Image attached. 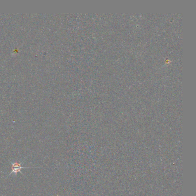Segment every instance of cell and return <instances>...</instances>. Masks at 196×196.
I'll list each match as a JSON object with an SVG mask.
<instances>
[{"mask_svg": "<svg viewBox=\"0 0 196 196\" xmlns=\"http://www.w3.org/2000/svg\"><path fill=\"white\" fill-rule=\"evenodd\" d=\"M10 163L12 164V166H11L12 171L10 173L9 175H11L12 174H14L15 175H17V174L18 173H20L21 174H22V173H21V170L22 169L31 168V167H24V166H22L20 162H17V161H16L15 162H10Z\"/></svg>", "mask_w": 196, "mask_h": 196, "instance_id": "obj_1", "label": "cell"}]
</instances>
